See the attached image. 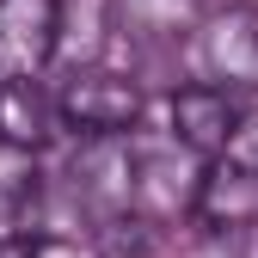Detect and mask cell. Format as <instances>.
Returning a JSON list of instances; mask_svg holds the SVG:
<instances>
[{
  "mask_svg": "<svg viewBox=\"0 0 258 258\" xmlns=\"http://www.w3.org/2000/svg\"><path fill=\"white\" fill-rule=\"evenodd\" d=\"M203 178V154H190L178 136L172 142H136L129 148V209L148 215L154 228L172 215H190Z\"/></svg>",
  "mask_w": 258,
  "mask_h": 258,
  "instance_id": "6da1fadb",
  "label": "cell"
},
{
  "mask_svg": "<svg viewBox=\"0 0 258 258\" xmlns=\"http://www.w3.org/2000/svg\"><path fill=\"white\" fill-rule=\"evenodd\" d=\"M55 117L80 136H129L142 117V86L111 68H74L55 99Z\"/></svg>",
  "mask_w": 258,
  "mask_h": 258,
  "instance_id": "7a4b0ae2",
  "label": "cell"
},
{
  "mask_svg": "<svg viewBox=\"0 0 258 258\" xmlns=\"http://www.w3.org/2000/svg\"><path fill=\"white\" fill-rule=\"evenodd\" d=\"M172 136L190 148V154H228L240 142V123H246V105L234 99V86H215V80H197V86H178L172 92Z\"/></svg>",
  "mask_w": 258,
  "mask_h": 258,
  "instance_id": "3957f363",
  "label": "cell"
},
{
  "mask_svg": "<svg viewBox=\"0 0 258 258\" xmlns=\"http://www.w3.org/2000/svg\"><path fill=\"white\" fill-rule=\"evenodd\" d=\"M197 68L215 86L258 80V7H228L215 19H197Z\"/></svg>",
  "mask_w": 258,
  "mask_h": 258,
  "instance_id": "277c9868",
  "label": "cell"
},
{
  "mask_svg": "<svg viewBox=\"0 0 258 258\" xmlns=\"http://www.w3.org/2000/svg\"><path fill=\"white\" fill-rule=\"evenodd\" d=\"M55 55V0H0V80H31Z\"/></svg>",
  "mask_w": 258,
  "mask_h": 258,
  "instance_id": "5b68a950",
  "label": "cell"
},
{
  "mask_svg": "<svg viewBox=\"0 0 258 258\" xmlns=\"http://www.w3.org/2000/svg\"><path fill=\"white\" fill-rule=\"evenodd\" d=\"M190 215L203 228H246V221H258V166L252 160H234V154H221L215 166H203Z\"/></svg>",
  "mask_w": 258,
  "mask_h": 258,
  "instance_id": "8992f818",
  "label": "cell"
},
{
  "mask_svg": "<svg viewBox=\"0 0 258 258\" xmlns=\"http://www.w3.org/2000/svg\"><path fill=\"white\" fill-rule=\"evenodd\" d=\"M111 19L129 43L142 49H166V43H184L203 19V0H111Z\"/></svg>",
  "mask_w": 258,
  "mask_h": 258,
  "instance_id": "52a82bcc",
  "label": "cell"
},
{
  "mask_svg": "<svg viewBox=\"0 0 258 258\" xmlns=\"http://www.w3.org/2000/svg\"><path fill=\"white\" fill-rule=\"evenodd\" d=\"M43 228V172L31 148L0 142V234H37Z\"/></svg>",
  "mask_w": 258,
  "mask_h": 258,
  "instance_id": "ba28073f",
  "label": "cell"
},
{
  "mask_svg": "<svg viewBox=\"0 0 258 258\" xmlns=\"http://www.w3.org/2000/svg\"><path fill=\"white\" fill-rule=\"evenodd\" d=\"M55 129V105L37 92V80H0V142L37 154Z\"/></svg>",
  "mask_w": 258,
  "mask_h": 258,
  "instance_id": "9c48e42d",
  "label": "cell"
},
{
  "mask_svg": "<svg viewBox=\"0 0 258 258\" xmlns=\"http://www.w3.org/2000/svg\"><path fill=\"white\" fill-rule=\"evenodd\" d=\"M92 252H99V258H148L154 252V221L136 215V209L92 215Z\"/></svg>",
  "mask_w": 258,
  "mask_h": 258,
  "instance_id": "30bf717a",
  "label": "cell"
},
{
  "mask_svg": "<svg viewBox=\"0 0 258 258\" xmlns=\"http://www.w3.org/2000/svg\"><path fill=\"white\" fill-rule=\"evenodd\" d=\"M197 258H258V221H246V228H209Z\"/></svg>",
  "mask_w": 258,
  "mask_h": 258,
  "instance_id": "8fae6325",
  "label": "cell"
},
{
  "mask_svg": "<svg viewBox=\"0 0 258 258\" xmlns=\"http://www.w3.org/2000/svg\"><path fill=\"white\" fill-rule=\"evenodd\" d=\"M43 234H0V258H37Z\"/></svg>",
  "mask_w": 258,
  "mask_h": 258,
  "instance_id": "7c38bea8",
  "label": "cell"
},
{
  "mask_svg": "<svg viewBox=\"0 0 258 258\" xmlns=\"http://www.w3.org/2000/svg\"><path fill=\"white\" fill-rule=\"evenodd\" d=\"M37 258H80V252H74V246H61V240H43V246H37Z\"/></svg>",
  "mask_w": 258,
  "mask_h": 258,
  "instance_id": "4fadbf2b",
  "label": "cell"
}]
</instances>
